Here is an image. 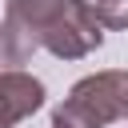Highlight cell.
Masks as SVG:
<instances>
[{"label": "cell", "mask_w": 128, "mask_h": 128, "mask_svg": "<svg viewBox=\"0 0 128 128\" xmlns=\"http://www.w3.org/2000/svg\"><path fill=\"white\" fill-rule=\"evenodd\" d=\"M44 84L24 68H0V128H16L32 112L44 108Z\"/></svg>", "instance_id": "obj_4"}, {"label": "cell", "mask_w": 128, "mask_h": 128, "mask_svg": "<svg viewBox=\"0 0 128 128\" xmlns=\"http://www.w3.org/2000/svg\"><path fill=\"white\" fill-rule=\"evenodd\" d=\"M100 44H104V20L92 0H68L56 24L44 32V52H52L56 60H84Z\"/></svg>", "instance_id": "obj_3"}, {"label": "cell", "mask_w": 128, "mask_h": 128, "mask_svg": "<svg viewBox=\"0 0 128 128\" xmlns=\"http://www.w3.org/2000/svg\"><path fill=\"white\" fill-rule=\"evenodd\" d=\"M0 48H4V20H0Z\"/></svg>", "instance_id": "obj_6"}, {"label": "cell", "mask_w": 128, "mask_h": 128, "mask_svg": "<svg viewBox=\"0 0 128 128\" xmlns=\"http://www.w3.org/2000/svg\"><path fill=\"white\" fill-rule=\"evenodd\" d=\"M92 4L100 12L104 28H112V32H124L128 28V0H92Z\"/></svg>", "instance_id": "obj_5"}, {"label": "cell", "mask_w": 128, "mask_h": 128, "mask_svg": "<svg viewBox=\"0 0 128 128\" xmlns=\"http://www.w3.org/2000/svg\"><path fill=\"white\" fill-rule=\"evenodd\" d=\"M68 0H4V48L0 64H28L44 48V32L56 24Z\"/></svg>", "instance_id": "obj_2"}, {"label": "cell", "mask_w": 128, "mask_h": 128, "mask_svg": "<svg viewBox=\"0 0 128 128\" xmlns=\"http://www.w3.org/2000/svg\"><path fill=\"white\" fill-rule=\"evenodd\" d=\"M128 120V72L104 68L68 88V96L52 108V128H104Z\"/></svg>", "instance_id": "obj_1"}]
</instances>
